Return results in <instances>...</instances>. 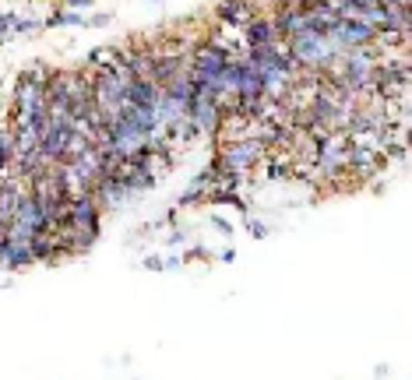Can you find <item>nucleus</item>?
I'll return each instance as SVG.
<instances>
[{"mask_svg":"<svg viewBox=\"0 0 412 380\" xmlns=\"http://www.w3.org/2000/svg\"><path fill=\"white\" fill-rule=\"evenodd\" d=\"M28 265H36L28 240H11V236H4V250H0V268L21 271V268H28Z\"/></svg>","mask_w":412,"mask_h":380,"instance_id":"423d86ee","label":"nucleus"},{"mask_svg":"<svg viewBox=\"0 0 412 380\" xmlns=\"http://www.w3.org/2000/svg\"><path fill=\"white\" fill-rule=\"evenodd\" d=\"M247 229H250V236H257V240L268 236V225H261V222H247Z\"/></svg>","mask_w":412,"mask_h":380,"instance_id":"ddd939ff","label":"nucleus"},{"mask_svg":"<svg viewBox=\"0 0 412 380\" xmlns=\"http://www.w3.org/2000/svg\"><path fill=\"white\" fill-rule=\"evenodd\" d=\"M377 39V28H370L367 21H356V18H342L338 28L332 32V43L338 49H352V46H373Z\"/></svg>","mask_w":412,"mask_h":380,"instance_id":"20e7f679","label":"nucleus"},{"mask_svg":"<svg viewBox=\"0 0 412 380\" xmlns=\"http://www.w3.org/2000/svg\"><path fill=\"white\" fill-rule=\"evenodd\" d=\"M0 250H4V236H0Z\"/></svg>","mask_w":412,"mask_h":380,"instance_id":"2eb2a0df","label":"nucleus"},{"mask_svg":"<svg viewBox=\"0 0 412 380\" xmlns=\"http://www.w3.org/2000/svg\"><path fill=\"white\" fill-rule=\"evenodd\" d=\"M92 197H96V204H99L102 215H106V212H120L127 201H134V194L127 190V183L116 180V177H99L96 187H92Z\"/></svg>","mask_w":412,"mask_h":380,"instance_id":"7ed1b4c3","label":"nucleus"},{"mask_svg":"<svg viewBox=\"0 0 412 380\" xmlns=\"http://www.w3.org/2000/svg\"><path fill=\"white\" fill-rule=\"evenodd\" d=\"M264 155H268V148L261 144L257 134H247L237 141H215V162L222 166L226 177H237V180H243Z\"/></svg>","mask_w":412,"mask_h":380,"instance_id":"f257e3e1","label":"nucleus"},{"mask_svg":"<svg viewBox=\"0 0 412 380\" xmlns=\"http://www.w3.org/2000/svg\"><path fill=\"white\" fill-rule=\"evenodd\" d=\"M144 268H152V271H159V268H166V265H162V257H149V260H144Z\"/></svg>","mask_w":412,"mask_h":380,"instance_id":"4468645a","label":"nucleus"},{"mask_svg":"<svg viewBox=\"0 0 412 380\" xmlns=\"http://www.w3.org/2000/svg\"><path fill=\"white\" fill-rule=\"evenodd\" d=\"M64 25H85V14H78V11H67V8H61V11H50V18L43 21V28H64Z\"/></svg>","mask_w":412,"mask_h":380,"instance_id":"1a4fd4ad","label":"nucleus"},{"mask_svg":"<svg viewBox=\"0 0 412 380\" xmlns=\"http://www.w3.org/2000/svg\"><path fill=\"white\" fill-rule=\"evenodd\" d=\"M39 21H32V18H21V14H14V21H11V32H18V36H28V32H39Z\"/></svg>","mask_w":412,"mask_h":380,"instance_id":"9d476101","label":"nucleus"},{"mask_svg":"<svg viewBox=\"0 0 412 380\" xmlns=\"http://www.w3.org/2000/svg\"><path fill=\"white\" fill-rule=\"evenodd\" d=\"M92 4H96V0H64V8H67V11H78V14H85Z\"/></svg>","mask_w":412,"mask_h":380,"instance_id":"9b49d317","label":"nucleus"},{"mask_svg":"<svg viewBox=\"0 0 412 380\" xmlns=\"http://www.w3.org/2000/svg\"><path fill=\"white\" fill-rule=\"evenodd\" d=\"M240 32H243V46H272V43H279L275 25H272L268 14H254Z\"/></svg>","mask_w":412,"mask_h":380,"instance_id":"0eeeda50","label":"nucleus"},{"mask_svg":"<svg viewBox=\"0 0 412 380\" xmlns=\"http://www.w3.org/2000/svg\"><path fill=\"white\" fill-rule=\"evenodd\" d=\"M25 190H28V183L18 180V177H11V172L0 180V219H11L14 215V208H18V201H21Z\"/></svg>","mask_w":412,"mask_h":380,"instance_id":"6e6552de","label":"nucleus"},{"mask_svg":"<svg viewBox=\"0 0 412 380\" xmlns=\"http://www.w3.org/2000/svg\"><path fill=\"white\" fill-rule=\"evenodd\" d=\"M109 21H113V14H92V18H85L88 28H106Z\"/></svg>","mask_w":412,"mask_h":380,"instance_id":"f8f14e48","label":"nucleus"},{"mask_svg":"<svg viewBox=\"0 0 412 380\" xmlns=\"http://www.w3.org/2000/svg\"><path fill=\"white\" fill-rule=\"evenodd\" d=\"M232 53L219 36H204L197 46H191V74H201V78H215L229 60H232Z\"/></svg>","mask_w":412,"mask_h":380,"instance_id":"f03ea898","label":"nucleus"},{"mask_svg":"<svg viewBox=\"0 0 412 380\" xmlns=\"http://www.w3.org/2000/svg\"><path fill=\"white\" fill-rule=\"evenodd\" d=\"M254 14H257L254 0H219V4H215V18L226 28H243Z\"/></svg>","mask_w":412,"mask_h":380,"instance_id":"39448f33","label":"nucleus"}]
</instances>
